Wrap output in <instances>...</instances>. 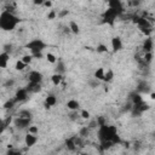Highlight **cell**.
<instances>
[{"label": "cell", "mask_w": 155, "mask_h": 155, "mask_svg": "<svg viewBox=\"0 0 155 155\" xmlns=\"http://www.w3.org/2000/svg\"><path fill=\"white\" fill-rule=\"evenodd\" d=\"M19 22H21L19 17H17L10 10H5L0 13V29L5 30V32L13 30L19 24Z\"/></svg>", "instance_id": "6da1fadb"}, {"label": "cell", "mask_w": 155, "mask_h": 155, "mask_svg": "<svg viewBox=\"0 0 155 155\" xmlns=\"http://www.w3.org/2000/svg\"><path fill=\"white\" fill-rule=\"evenodd\" d=\"M114 135H116L115 126H108V125L100 126L98 137H100L101 142H112V138L114 137Z\"/></svg>", "instance_id": "7a4b0ae2"}, {"label": "cell", "mask_w": 155, "mask_h": 155, "mask_svg": "<svg viewBox=\"0 0 155 155\" xmlns=\"http://www.w3.org/2000/svg\"><path fill=\"white\" fill-rule=\"evenodd\" d=\"M25 47L30 51V55H34L43 52L44 49H46V44L41 39H33L25 45Z\"/></svg>", "instance_id": "3957f363"}, {"label": "cell", "mask_w": 155, "mask_h": 155, "mask_svg": "<svg viewBox=\"0 0 155 155\" xmlns=\"http://www.w3.org/2000/svg\"><path fill=\"white\" fill-rule=\"evenodd\" d=\"M30 120H32V119H25V118L17 116L13 120V124H15V126L18 130H24V129H28L30 126Z\"/></svg>", "instance_id": "277c9868"}, {"label": "cell", "mask_w": 155, "mask_h": 155, "mask_svg": "<svg viewBox=\"0 0 155 155\" xmlns=\"http://www.w3.org/2000/svg\"><path fill=\"white\" fill-rule=\"evenodd\" d=\"M29 82H34V84H41L43 81V74L38 70H32L28 74Z\"/></svg>", "instance_id": "5b68a950"}, {"label": "cell", "mask_w": 155, "mask_h": 155, "mask_svg": "<svg viewBox=\"0 0 155 155\" xmlns=\"http://www.w3.org/2000/svg\"><path fill=\"white\" fill-rule=\"evenodd\" d=\"M118 15H119L118 12H115V11H113V10H110V9H108V10L104 12V15H103V18H104V21H106L107 23H109V24H113Z\"/></svg>", "instance_id": "8992f818"}, {"label": "cell", "mask_w": 155, "mask_h": 155, "mask_svg": "<svg viewBox=\"0 0 155 155\" xmlns=\"http://www.w3.org/2000/svg\"><path fill=\"white\" fill-rule=\"evenodd\" d=\"M110 44H112V50H113L114 53L122 50V40H121L120 37H114L112 39V43Z\"/></svg>", "instance_id": "52a82bcc"}, {"label": "cell", "mask_w": 155, "mask_h": 155, "mask_svg": "<svg viewBox=\"0 0 155 155\" xmlns=\"http://www.w3.org/2000/svg\"><path fill=\"white\" fill-rule=\"evenodd\" d=\"M108 6L110 10L120 13L122 12V3L120 1V0H110V1L108 3Z\"/></svg>", "instance_id": "ba28073f"}, {"label": "cell", "mask_w": 155, "mask_h": 155, "mask_svg": "<svg viewBox=\"0 0 155 155\" xmlns=\"http://www.w3.org/2000/svg\"><path fill=\"white\" fill-rule=\"evenodd\" d=\"M28 91L24 88H19L17 92H16V98H15V102H23L28 98Z\"/></svg>", "instance_id": "9c48e42d"}, {"label": "cell", "mask_w": 155, "mask_h": 155, "mask_svg": "<svg viewBox=\"0 0 155 155\" xmlns=\"http://www.w3.org/2000/svg\"><path fill=\"white\" fill-rule=\"evenodd\" d=\"M25 90L28 91V94H38L41 91V84H34V82H29L25 86Z\"/></svg>", "instance_id": "30bf717a"}, {"label": "cell", "mask_w": 155, "mask_h": 155, "mask_svg": "<svg viewBox=\"0 0 155 155\" xmlns=\"http://www.w3.org/2000/svg\"><path fill=\"white\" fill-rule=\"evenodd\" d=\"M37 142H38V137H37V135H30V133H27V136L24 137V143H25V145L27 147H33V145H35L37 144Z\"/></svg>", "instance_id": "8fae6325"}, {"label": "cell", "mask_w": 155, "mask_h": 155, "mask_svg": "<svg viewBox=\"0 0 155 155\" xmlns=\"http://www.w3.org/2000/svg\"><path fill=\"white\" fill-rule=\"evenodd\" d=\"M10 61V53L1 52L0 53V68H6Z\"/></svg>", "instance_id": "7c38bea8"}, {"label": "cell", "mask_w": 155, "mask_h": 155, "mask_svg": "<svg viewBox=\"0 0 155 155\" xmlns=\"http://www.w3.org/2000/svg\"><path fill=\"white\" fill-rule=\"evenodd\" d=\"M55 70H56V74H59V75H63L64 73H66V64H64V62L63 61H58L57 59V62H56V68H55Z\"/></svg>", "instance_id": "4fadbf2b"}, {"label": "cell", "mask_w": 155, "mask_h": 155, "mask_svg": "<svg viewBox=\"0 0 155 155\" xmlns=\"http://www.w3.org/2000/svg\"><path fill=\"white\" fill-rule=\"evenodd\" d=\"M67 108L72 112H78L80 109V103L76 100H70L67 102Z\"/></svg>", "instance_id": "5bb4252c"}, {"label": "cell", "mask_w": 155, "mask_h": 155, "mask_svg": "<svg viewBox=\"0 0 155 155\" xmlns=\"http://www.w3.org/2000/svg\"><path fill=\"white\" fill-rule=\"evenodd\" d=\"M153 46H154L153 39H151V38H147V39H145V41H144V45H143V49H144L145 53H148V52H153Z\"/></svg>", "instance_id": "9a60e30c"}, {"label": "cell", "mask_w": 155, "mask_h": 155, "mask_svg": "<svg viewBox=\"0 0 155 155\" xmlns=\"http://www.w3.org/2000/svg\"><path fill=\"white\" fill-rule=\"evenodd\" d=\"M57 103V98L55 95H49L45 100V107L46 108H50V107H53L55 104Z\"/></svg>", "instance_id": "2e32d148"}, {"label": "cell", "mask_w": 155, "mask_h": 155, "mask_svg": "<svg viewBox=\"0 0 155 155\" xmlns=\"http://www.w3.org/2000/svg\"><path fill=\"white\" fill-rule=\"evenodd\" d=\"M69 30L73 34H79L80 33V27L75 21H70L69 22Z\"/></svg>", "instance_id": "e0dca14e"}, {"label": "cell", "mask_w": 155, "mask_h": 155, "mask_svg": "<svg viewBox=\"0 0 155 155\" xmlns=\"http://www.w3.org/2000/svg\"><path fill=\"white\" fill-rule=\"evenodd\" d=\"M113 79H114V72H113L112 69L106 70V72H104L103 81H104V82H110V81H113Z\"/></svg>", "instance_id": "ac0fdd59"}, {"label": "cell", "mask_w": 155, "mask_h": 155, "mask_svg": "<svg viewBox=\"0 0 155 155\" xmlns=\"http://www.w3.org/2000/svg\"><path fill=\"white\" fill-rule=\"evenodd\" d=\"M104 69L103 68H98L96 72H95V75H94V78L96 79V80H98V81H103V78H104Z\"/></svg>", "instance_id": "d6986e66"}, {"label": "cell", "mask_w": 155, "mask_h": 155, "mask_svg": "<svg viewBox=\"0 0 155 155\" xmlns=\"http://www.w3.org/2000/svg\"><path fill=\"white\" fill-rule=\"evenodd\" d=\"M62 79H63V75H59V74H56V73L51 76V81H52V84L56 85V86H58V85L62 82Z\"/></svg>", "instance_id": "ffe728a7"}, {"label": "cell", "mask_w": 155, "mask_h": 155, "mask_svg": "<svg viewBox=\"0 0 155 155\" xmlns=\"http://www.w3.org/2000/svg\"><path fill=\"white\" fill-rule=\"evenodd\" d=\"M131 101H132V106H135V104H139L141 102H143V98L141 97L139 94H132L131 95Z\"/></svg>", "instance_id": "44dd1931"}, {"label": "cell", "mask_w": 155, "mask_h": 155, "mask_svg": "<svg viewBox=\"0 0 155 155\" xmlns=\"http://www.w3.org/2000/svg\"><path fill=\"white\" fill-rule=\"evenodd\" d=\"M18 116H21V118H25V119H32L33 114H32V112L28 110V109H22V110H19Z\"/></svg>", "instance_id": "7402d4cb"}, {"label": "cell", "mask_w": 155, "mask_h": 155, "mask_svg": "<svg viewBox=\"0 0 155 155\" xmlns=\"http://www.w3.org/2000/svg\"><path fill=\"white\" fill-rule=\"evenodd\" d=\"M66 147L68 148V150H72L74 151L76 149V145H75V142H74V138H69L66 141Z\"/></svg>", "instance_id": "603a6c76"}, {"label": "cell", "mask_w": 155, "mask_h": 155, "mask_svg": "<svg viewBox=\"0 0 155 155\" xmlns=\"http://www.w3.org/2000/svg\"><path fill=\"white\" fill-rule=\"evenodd\" d=\"M21 61L23 62V63H24L25 66H28V64H30V63H32L33 57H32V55H24V56L21 58Z\"/></svg>", "instance_id": "cb8c5ba5"}, {"label": "cell", "mask_w": 155, "mask_h": 155, "mask_svg": "<svg viewBox=\"0 0 155 155\" xmlns=\"http://www.w3.org/2000/svg\"><path fill=\"white\" fill-rule=\"evenodd\" d=\"M46 59H47L49 63H52V64H55L56 62H57V57L53 53H47L46 55Z\"/></svg>", "instance_id": "d4e9b609"}, {"label": "cell", "mask_w": 155, "mask_h": 155, "mask_svg": "<svg viewBox=\"0 0 155 155\" xmlns=\"http://www.w3.org/2000/svg\"><path fill=\"white\" fill-rule=\"evenodd\" d=\"M27 66L23 63V62L21 61V59H18L17 62H16V66H15V68H16V70H18V72H21V70H23L24 68H25Z\"/></svg>", "instance_id": "484cf974"}, {"label": "cell", "mask_w": 155, "mask_h": 155, "mask_svg": "<svg viewBox=\"0 0 155 155\" xmlns=\"http://www.w3.org/2000/svg\"><path fill=\"white\" fill-rule=\"evenodd\" d=\"M97 52H98V53H106V52H108V47H107V45H104V44H100V45H97Z\"/></svg>", "instance_id": "4316f807"}, {"label": "cell", "mask_w": 155, "mask_h": 155, "mask_svg": "<svg viewBox=\"0 0 155 155\" xmlns=\"http://www.w3.org/2000/svg\"><path fill=\"white\" fill-rule=\"evenodd\" d=\"M88 133H90V129L87 126H84L80 129V132H79L80 137H86V136H88Z\"/></svg>", "instance_id": "83f0119b"}, {"label": "cell", "mask_w": 155, "mask_h": 155, "mask_svg": "<svg viewBox=\"0 0 155 155\" xmlns=\"http://www.w3.org/2000/svg\"><path fill=\"white\" fill-rule=\"evenodd\" d=\"M38 132H39V129L34 125H30L28 127V133H30V135H38Z\"/></svg>", "instance_id": "f1b7e54d"}, {"label": "cell", "mask_w": 155, "mask_h": 155, "mask_svg": "<svg viewBox=\"0 0 155 155\" xmlns=\"http://www.w3.org/2000/svg\"><path fill=\"white\" fill-rule=\"evenodd\" d=\"M88 85H90V87H91V88H96V87L100 85V81H98V80H96V79L94 78V79L88 80Z\"/></svg>", "instance_id": "f546056e"}, {"label": "cell", "mask_w": 155, "mask_h": 155, "mask_svg": "<svg viewBox=\"0 0 155 155\" xmlns=\"http://www.w3.org/2000/svg\"><path fill=\"white\" fill-rule=\"evenodd\" d=\"M138 91H143V92H149V86L147 82H142L138 87Z\"/></svg>", "instance_id": "4dcf8cb0"}, {"label": "cell", "mask_w": 155, "mask_h": 155, "mask_svg": "<svg viewBox=\"0 0 155 155\" xmlns=\"http://www.w3.org/2000/svg\"><path fill=\"white\" fill-rule=\"evenodd\" d=\"M15 103H16V102H15V100L7 101V102H6L5 104H4V108H5V109H11V108H12V107L15 106Z\"/></svg>", "instance_id": "1f68e13d"}, {"label": "cell", "mask_w": 155, "mask_h": 155, "mask_svg": "<svg viewBox=\"0 0 155 155\" xmlns=\"http://www.w3.org/2000/svg\"><path fill=\"white\" fill-rule=\"evenodd\" d=\"M80 116H81L82 119H90V112H87L86 109H82V110L80 112Z\"/></svg>", "instance_id": "d6a6232c"}, {"label": "cell", "mask_w": 155, "mask_h": 155, "mask_svg": "<svg viewBox=\"0 0 155 155\" xmlns=\"http://www.w3.org/2000/svg\"><path fill=\"white\" fill-rule=\"evenodd\" d=\"M69 15V11L68 10H62V11H59L58 13H57V16L59 17V18H63V17H66V16H68Z\"/></svg>", "instance_id": "836d02e7"}, {"label": "cell", "mask_w": 155, "mask_h": 155, "mask_svg": "<svg viewBox=\"0 0 155 155\" xmlns=\"http://www.w3.org/2000/svg\"><path fill=\"white\" fill-rule=\"evenodd\" d=\"M144 59H145V62H148V63H150V62H151V59H153V52H148V53H145V56H144Z\"/></svg>", "instance_id": "e575fe53"}, {"label": "cell", "mask_w": 155, "mask_h": 155, "mask_svg": "<svg viewBox=\"0 0 155 155\" xmlns=\"http://www.w3.org/2000/svg\"><path fill=\"white\" fill-rule=\"evenodd\" d=\"M102 143V149H109L112 145H114L112 142H101Z\"/></svg>", "instance_id": "d590c367"}, {"label": "cell", "mask_w": 155, "mask_h": 155, "mask_svg": "<svg viewBox=\"0 0 155 155\" xmlns=\"http://www.w3.org/2000/svg\"><path fill=\"white\" fill-rule=\"evenodd\" d=\"M98 126V124H97V120H94V121H91L90 122V125L87 126L88 129H96Z\"/></svg>", "instance_id": "8d00e7d4"}, {"label": "cell", "mask_w": 155, "mask_h": 155, "mask_svg": "<svg viewBox=\"0 0 155 155\" xmlns=\"http://www.w3.org/2000/svg\"><path fill=\"white\" fill-rule=\"evenodd\" d=\"M56 16H57V12L51 11V12L47 15V18H49V19H55V18H56Z\"/></svg>", "instance_id": "74e56055"}, {"label": "cell", "mask_w": 155, "mask_h": 155, "mask_svg": "<svg viewBox=\"0 0 155 155\" xmlns=\"http://www.w3.org/2000/svg\"><path fill=\"white\" fill-rule=\"evenodd\" d=\"M11 50H12V46H11V45H4V52L10 53Z\"/></svg>", "instance_id": "f35d334b"}, {"label": "cell", "mask_w": 155, "mask_h": 155, "mask_svg": "<svg viewBox=\"0 0 155 155\" xmlns=\"http://www.w3.org/2000/svg\"><path fill=\"white\" fill-rule=\"evenodd\" d=\"M13 84H15V80H7L6 82H5V87H11V86H13Z\"/></svg>", "instance_id": "ab89813d"}, {"label": "cell", "mask_w": 155, "mask_h": 155, "mask_svg": "<svg viewBox=\"0 0 155 155\" xmlns=\"http://www.w3.org/2000/svg\"><path fill=\"white\" fill-rule=\"evenodd\" d=\"M7 155H21V153L15 151V150H9V151H7Z\"/></svg>", "instance_id": "60d3db41"}, {"label": "cell", "mask_w": 155, "mask_h": 155, "mask_svg": "<svg viewBox=\"0 0 155 155\" xmlns=\"http://www.w3.org/2000/svg\"><path fill=\"white\" fill-rule=\"evenodd\" d=\"M35 5H44V0H34Z\"/></svg>", "instance_id": "b9f144b4"}, {"label": "cell", "mask_w": 155, "mask_h": 155, "mask_svg": "<svg viewBox=\"0 0 155 155\" xmlns=\"http://www.w3.org/2000/svg\"><path fill=\"white\" fill-rule=\"evenodd\" d=\"M44 6H46V7H51V6H52V1H44Z\"/></svg>", "instance_id": "7bdbcfd3"}, {"label": "cell", "mask_w": 155, "mask_h": 155, "mask_svg": "<svg viewBox=\"0 0 155 155\" xmlns=\"http://www.w3.org/2000/svg\"><path fill=\"white\" fill-rule=\"evenodd\" d=\"M150 98L151 100H155V94H150Z\"/></svg>", "instance_id": "ee69618b"}, {"label": "cell", "mask_w": 155, "mask_h": 155, "mask_svg": "<svg viewBox=\"0 0 155 155\" xmlns=\"http://www.w3.org/2000/svg\"><path fill=\"white\" fill-rule=\"evenodd\" d=\"M80 155H90V154H87V153H81Z\"/></svg>", "instance_id": "f6af8a7d"}, {"label": "cell", "mask_w": 155, "mask_h": 155, "mask_svg": "<svg viewBox=\"0 0 155 155\" xmlns=\"http://www.w3.org/2000/svg\"><path fill=\"white\" fill-rule=\"evenodd\" d=\"M0 122H1V119H0Z\"/></svg>", "instance_id": "bcb514c9"}]
</instances>
